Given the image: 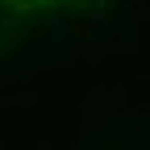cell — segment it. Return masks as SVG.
I'll return each instance as SVG.
<instances>
[]
</instances>
